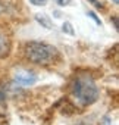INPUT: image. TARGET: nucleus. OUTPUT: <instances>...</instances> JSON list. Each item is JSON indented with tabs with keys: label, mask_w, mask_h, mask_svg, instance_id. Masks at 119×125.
<instances>
[{
	"label": "nucleus",
	"mask_w": 119,
	"mask_h": 125,
	"mask_svg": "<svg viewBox=\"0 0 119 125\" xmlns=\"http://www.w3.org/2000/svg\"><path fill=\"white\" fill-rule=\"evenodd\" d=\"M27 59L37 65H51L59 59V50L43 41H30L24 47Z\"/></svg>",
	"instance_id": "1"
},
{
	"label": "nucleus",
	"mask_w": 119,
	"mask_h": 125,
	"mask_svg": "<svg viewBox=\"0 0 119 125\" xmlns=\"http://www.w3.org/2000/svg\"><path fill=\"white\" fill-rule=\"evenodd\" d=\"M72 93L79 104L88 106L97 102L99 99V87L90 75H78L72 85Z\"/></svg>",
	"instance_id": "2"
},
{
	"label": "nucleus",
	"mask_w": 119,
	"mask_h": 125,
	"mask_svg": "<svg viewBox=\"0 0 119 125\" xmlns=\"http://www.w3.org/2000/svg\"><path fill=\"white\" fill-rule=\"evenodd\" d=\"M15 81L21 85H32L37 81V77L32 72L27 71V69H19L15 74Z\"/></svg>",
	"instance_id": "3"
},
{
	"label": "nucleus",
	"mask_w": 119,
	"mask_h": 125,
	"mask_svg": "<svg viewBox=\"0 0 119 125\" xmlns=\"http://www.w3.org/2000/svg\"><path fill=\"white\" fill-rule=\"evenodd\" d=\"M35 21H37L41 27H44L46 30H51V28H53V24H51L50 18H49L47 15H44V13H37V15H35Z\"/></svg>",
	"instance_id": "4"
},
{
	"label": "nucleus",
	"mask_w": 119,
	"mask_h": 125,
	"mask_svg": "<svg viewBox=\"0 0 119 125\" xmlns=\"http://www.w3.org/2000/svg\"><path fill=\"white\" fill-rule=\"evenodd\" d=\"M8 52H9V41L6 38V35L0 31V56L8 54Z\"/></svg>",
	"instance_id": "5"
},
{
	"label": "nucleus",
	"mask_w": 119,
	"mask_h": 125,
	"mask_svg": "<svg viewBox=\"0 0 119 125\" xmlns=\"http://www.w3.org/2000/svg\"><path fill=\"white\" fill-rule=\"evenodd\" d=\"M62 31H63L65 34H68V35H75V31H74V27H72L71 22H65V24L62 25Z\"/></svg>",
	"instance_id": "6"
},
{
	"label": "nucleus",
	"mask_w": 119,
	"mask_h": 125,
	"mask_svg": "<svg viewBox=\"0 0 119 125\" xmlns=\"http://www.w3.org/2000/svg\"><path fill=\"white\" fill-rule=\"evenodd\" d=\"M87 15H88V16H90V18H93V21H94V22H96V24H97V25H101V21H100V19H99V18H97V15H96V13H94V12H93V10H90V12H88V13H87Z\"/></svg>",
	"instance_id": "7"
},
{
	"label": "nucleus",
	"mask_w": 119,
	"mask_h": 125,
	"mask_svg": "<svg viewBox=\"0 0 119 125\" xmlns=\"http://www.w3.org/2000/svg\"><path fill=\"white\" fill-rule=\"evenodd\" d=\"M30 3L34 6H44L47 3V0H30Z\"/></svg>",
	"instance_id": "8"
},
{
	"label": "nucleus",
	"mask_w": 119,
	"mask_h": 125,
	"mask_svg": "<svg viewBox=\"0 0 119 125\" xmlns=\"http://www.w3.org/2000/svg\"><path fill=\"white\" fill-rule=\"evenodd\" d=\"M54 2H56L59 6H68V5H71L72 0H54Z\"/></svg>",
	"instance_id": "9"
},
{
	"label": "nucleus",
	"mask_w": 119,
	"mask_h": 125,
	"mask_svg": "<svg viewBox=\"0 0 119 125\" xmlns=\"http://www.w3.org/2000/svg\"><path fill=\"white\" fill-rule=\"evenodd\" d=\"M113 24H115V30H118V19H116V16H113Z\"/></svg>",
	"instance_id": "10"
},
{
	"label": "nucleus",
	"mask_w": 119,
	"mask_h": 125,
	"mask_svg": "<svg viewBox=\"0 0 119 125\" xmlns=\"http://www.w3.org/2000/svg\"><path fill=\"white\" fill-rule=\"evenodd\" d=\"M112 2H113L115 5H118V3H119V0H112Z\"/></svg>",
	"instance_id": "11"
}]
</instances>
